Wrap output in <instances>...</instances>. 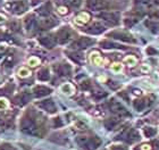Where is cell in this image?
<instances>
[{
	"instance_id": "7a4b0ae2",
	"label": "cell",
	"mask_w": 159,
	"mask_h": 150,
	"mask_svg": "<svg viewBox=\"0 0 159 150\" xmlns=\"http://www.w3.org/2000/svg\"><path fill=\"white\" fill-rule=\"evenodd\" d=\"M90 60L93 65L95 66H101L104 63H105V59L100 56V54L98 51H93L92 54L90 55Z\"/></svg>"
},
{
	"instance_id": "6da1fadb",
	"label": "cell",
	"mask_w": 159,
	"mask_h": 150,
	"mask_svg": "<svg viewBox=\"0 0 159 150\" xmlns=\"http://www.w3.org/2000/svg\"><path fill=\"white\" fill-rule=\"evenodd\" d=\"M89 21H90V15H89V13H86V12L80 13L79 15L74 18V22H75V24H77V25H84V24H86Z\"/></svg>"
},
{
	"instance_id": "ba28073f",
	"label": "cell",
	"mask_w": 159,
	"mask_h": 150,
	"mask_svg": "<svg viewBox=\"0 0 159 150\" xmlns=\"http://www.w3.org/2000/svg\"><path fill=\"white\" fill-rule=\"evenodd\" d=\"M9 107V101L6 98H0V109H6Z\"/></svg>"
},
{
	"instance_id": "8992f818",
	"label": "cell",
	"mask_w": 159,
	"mask_h": 150,
	"mask_svg": "<svg viewBox=\"0 0 159 150\" xmlns=\"http://www.w3.org/2000/svg\"><path fill=\"white\" fill-rule=\"evenodd\" d=\"M17 74H18V76H19V77H27V76H30V75H31V72H30V69H28V68L21 67L19 69H18Z\"/></svg>"
},
{
	"instance_id": "30bf717a",
	"label": "cell",
	"mask_w": 159,
	"mask_h": 150,
	"mask_svg": "<svg viewBox=\"0 0 159 150\" xmlns=\"http://www.w3.org/2000/svg\"><path fill=\"white\" fill-rule=\"evenodd\" d=\"M58 13L60 14V15H66L68 13V9H67L65 6H60V7H58Z\"/></svg>"
},
{
	"instance_id": "277c9868",
	"label": "cell",
	"mask_w": 159,
	"mask_h": 150,
	"mask_svg": "<svg viewBox=\"0 0 159 150\" xmlns=\"http://www.w3.org/2000/svg\"><path fill=\"white\" fill-rule=\"evenodd\" d=\"M60 90H62V92H64V93H66V95H73V92H74V86H73L72 84H69V83H65V84H63V85L60 86Z\"/></svg>"
},
{
	"instance_id": "9c48e42d",
	"label": "cell",
	"mask_w": 159,
	"mask_h": 150,
	"mask_svg": "<svg viewBox=\"0 0 159 150\" xmlns=\"http://www.w3.org/2000/svg\"><path fill=\"white\" fill-rule=\"evenodd\" d=\"M140 71L143 72V73H149V72L151 71V67H150V65H148V64H142L141 67H140Z\"/></svg>"
},
{
	"instance_id": "8fae6325",
	"label": "cell",
	"mask_w": 159,
	"mask_h": 150,
	"mask_svg": "<svg viewBox=\"0 0 159 150\" xmlns=\"http://www.w3.org/2000/svg\"><path fill=\"white\" fill-rule=\"evenodd\" d=\"M141 150H151V147L149 144H144V146H142Z\"/></svg>"
},
{
	"instance_id": "3957f363",
	"label": "cell",
	"mask_w": 159,
	"mask_h": 150,
	"mask_svg": "<svg viewBox=\"0 0 159 150\" xmlns=\"http://www.w3.org/2000/svg\"><path fill=\"white\" fill-rule=\"evenodd\" d=\"M123 62L124 63H126L129 66H135L136 64H138V58L135 57V56H133V55H129V56H126L124 59H123Z\"/></svg>"
},
{
	"instance_id": "5b68a950",
	"label": "cell",
	"mask_w": 159,
	"mask_h": 150,
	"mask_svg": "<svg viewBox=\"0 0 159 150\" xmlns=\"http://www.w3.org/2000/svg\"><path fill=\"white\" fill-rule=\"evenodd\" d=\"M40 63H41V60H40L38 57H35V56L31 57V58L27 60V65H28L30 67H37L38 65H40Z\"/></svg>"
},
{
	"instance_id": "52a82bcc",
	"label": "cell",
	"mask_w": 159,
	"mask_h": 150,
	"mask_svg": "<svg viewBox=\"0 0 159 150\" xmlns=\"http://www.w3.org/2000/svg\"><path fill=\"white\" fill-rule=\"evenodd\" d=\"M111 72H114V73H120L122 71H123V65L120 64V63H114V64H111Z\"/></svg>"
}]
</instances>
